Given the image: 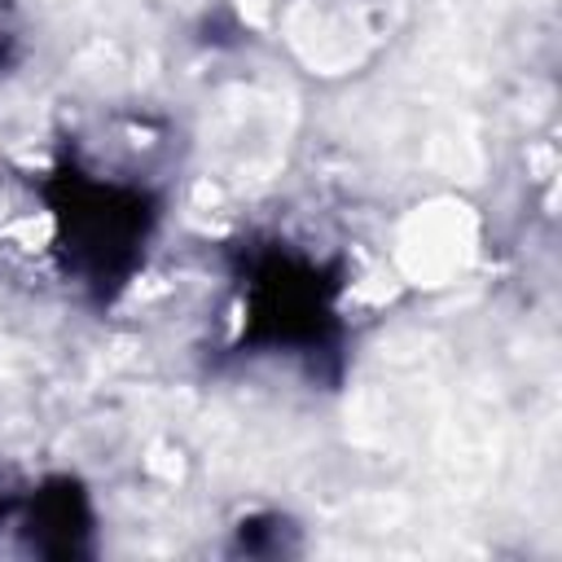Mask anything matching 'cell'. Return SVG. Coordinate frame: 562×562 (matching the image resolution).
<instances>
[{"label":"cell","mask_w":562,"mask_h":562,"mask_svg":"<svg viewBox=\"0 0 562 562\" xmlns=\"http://www.w3.org/2000/svg\"><path fill=\"white\" fill-rule=\"evenodd\" d=\"M40 198L53 220V250L61 272L92 303H110L119 290H127L158 233V193L66 154L40 180Z\"/></svg>","instance_id":"1"},{"label":"cell","mask_w":562,"mask_h":562,"mask_svg":"<svg viewBox=\"0 0 562 562\" xmlns=\"http://www.w3.org/2000/svg\"><path fill=\"white\" fill-rule=\"evenodd\" d=\"M241 294L237 351L294 356L312 369L342 360V272L290 241H241L233 250Z\"/></svg>","instance_id":"2"},{"label":"cell","mask_w":562,"mask_h":562,"mask_svg":"<svg viewBox=\"0 0 562 562\" xmlns=\"http://www.w3.org/2000/svg\"><path fill=\"white\" fill-rule=\"evenodd\" d=\"M92 531H97L92 501H88L83 483L70 474L44 479L22 505V536H26L31 553L79 558L92 549Z\"/></svg>","instance_id":"3"},{"label":"cell","mask_w":562,"mask_h":562,"mask_svg":"<svg viewBox=\"0 0 562 562\" xmlns=\"http://www.w3.org/2000/svg\"><path fill=\"white\" fill-rule=\"evenodd\" d=\"M4 514H9V501H4V496H0V518H4Z\"/></svg>","instance_id":"4"}]
</instances>
